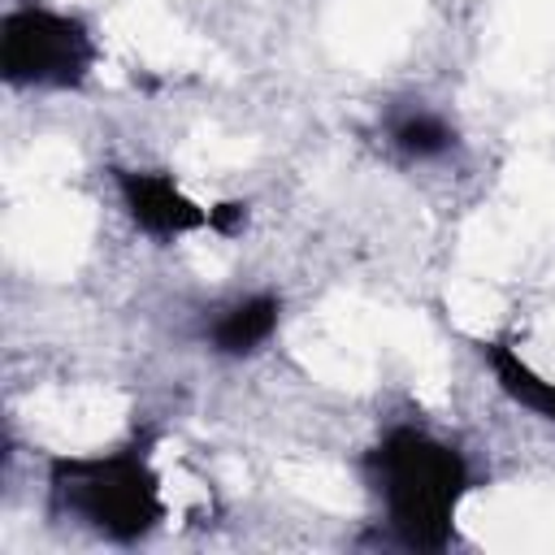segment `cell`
<instances>
[{"label": "cell", "instance_id": "6da1fadb", "mask_svg": "<svg viewBox=\"0 0 555 555\" xmlns=\"http://www.w3.org/2000/svg\"><path fill=\"white\" fill-rule=\"evenodd\" d=\"M360 477L395 546L447 551L455 542V516L473 490V464L455 442L425 425H390L360 455Z\"/></svg>", "mask_w": 555, "mask_h": 555}, {"label": "cell", "instance_id": "7a4b0ae2", "mask_svg": "<svg viewBox=\"0 0 555 555\" xmlns=\"http://www.w3.org/2000/svg\"><path fill=\"white\" fill-rule=\"evenodd\" d=\"M48 512L104 542H143L165 520V486L143 442L56 455L48 464Z\"/></svg>", "mask_w": 555, "mask_h": 555}, {"label": "cell", "instance_id": "3957f363", "mask_svg": "<svg viewBox=\"0 0 555 555\" xmlns=\"http://www.w3.org/2000/svg\"><path fill=\"white\" fill-rule=\"evenodd\" d=\"M100 61V43L78 13L26 0L0 17V78L13 91H78Z\"/></svg>", "mask_w": 555, "mask_h": 555}, {"label": "cell", "instance_id": "277c9868", "mask_svg": "<svg viewBox=\"0 0 555 555\" xmlns=\"http://www.w3.org/2000/svg\"><path fill=\"white\" fill-rule=\"evenodd\" d=\"M113 191L121 199V212L130 225L156 243H178L186 234L212 230V208L191 199L173 173L165 169H139V165H113Z\"/></svg>", "mask_w": 555, "mask_h": 555}, {"label": "cell", "instance_id": "5b68a950", "mask_svg": "<svg viewBox=\"0 0 555 555\" xmlns=\"http://www.w3.org/2000/svg\"><path fill=\"white\" fill-rule=\"evenodd\" d=\"M282 325V295L278 291H247L212 308L204 317V347L221 360H247L273 343Z\"/></svg>", "mask_w": 555, "mask_h": 555}, {"label": "cell", "instance_id": "8992f818", "mask_svg": "<svg viewBox=\"0 0 555 555\" xmlns=\"http://www.w3.org/2000/svg\"><path fill=\"white\" fill-rule=\"evenodd\" d=\"M382 139L390 152H399L412 165H434L447 160L460 147V130L447 113L429 108L425 100H408L382 117Z\"/></svg>", "mask_w": 555, "mask_h": 555}, {"label": "cell", "instance_id": "52a82bcc", "mask_svg": "<svg viewBox=\"0 0 555 555\" xmlns=\"http://www.w3.org/2000/svg\"><path fill=\"white\" fill-rule=\"evenodd\" d=\"M477 356H481V364L490 369L494 386H499L516 408H525V412H533L538 421L555 425V382L542 377L507 338H481V343H477Z\"/></svg>", "mask_w": 555, "mask_h": 555}, {"label": "cell", "instance_id": "ba28073f", "mask_svg": "<svg viewBox=\"0 0 555 555\" xmlns=\"http://www.w3.org/2000/svg\"><path fill=\"white\" fill-rule=\"evenodd\" d=\"M243 225H247V204H243V199H225V204H212V234H221V238H234Z\"/></svg>", "mask_w": 555, "mask_h": 555}]
</instances>
